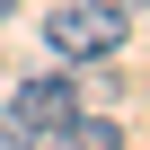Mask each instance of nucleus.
Returning <instances> with one entry per match:
<instances>
[{
  "label": "nucleus",
  "mask_w": 150,
  "mask_h": 150,
  "mask_svg": "<svg viewBox=\"0 0 150 150\" xmlns=\"http://www.w3.org/2000/svg\"><path fill=\"white\" fill-rule=\"evenodd\" d=\"M9 18H18V0H0V27H9Z\"/></svg>",
  "instance_id": "obj_5"
},
{
  "label": "nucleus",
  "mask_w": 150,
  "mask_h": 150,
  "mask_svg": "<svg viewBox=\"0 0 150 150\" xmlns=\"http://www.w3.org/2000/svg\"><path fill=\"white\" fill-rule=\"evenodd\" d=\"M106 9H115V18H132V27H141V0H106Z\"/></svg>",
  "instance_id": "obj_4"
},
{
  "label": "nucleus",
  "mask_w": 150,
  "mask_h": 150,
  "mask_svg": "<svg viewBox=\"0 0 150 150\" xmlns=\"http://www.w3.org/2000/svg\"><path fill=\"white\" fill-rule=\"evenodd\" d=\"M0 150H35V132H27V124L9 115V106H0Z\"/></svg>",
  "instance_id": "obj_3"
},
{
  "label": "nucleus",
  "mask_w": 150,
  "mask_h": 150,
  "mask_svg": "<svg viewBox=\"0 0 150 150\" xmlns=\"http://www.w3.org/2000/svg\"><path fill=\"white\" fill-rule=\"evenodd\" d=\"M132 35H141V27L115 18L106 0H53V9H44V53H53V62H115Z\"/></svg>",
  "instance_id": "obj_1"
},
{
  "label": "nucleus",
  "mask_w": 150,
  "mask_h": 150,
  "mask_svg": "<svg viewBox=\"0 0 150 150\" xmlns=\"http://www.w3.org/2000/svg\"><path fill=\"white\" fill-rule=\"evenodd\" d=\"M9 115H18L27 132H62L71 115H80V88H71V71H35V80H18Z\"/></svg>",
  "instance_id": "obj_2"
}]
</instances>
